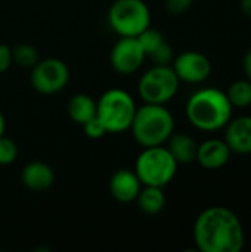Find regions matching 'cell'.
<instances>
[{"instance_id":"10","label":"cell","mask_w":251,"mask_h":252,"mask_svg":"<svg viewBox=\"0 0 251 252\" xmlns=\"http://www.w3.org/2000/svg\"><path fill=\"white\" fill-rule=\"evenodd\" d=\"M145 59L146 55L138 37H120L109 55L111 66L121 75L135 74L143 65Z\"/></svg>"},{"instance_id":"13","label":"cell","mask_w":251,"mask_h":252,"mask_svg":"<svg viewBox=\"0 0 251 252\" xmlns=\"http://www.w3.org/2000/svg\"><path fill=\"white\" fill-rule=\"evenodd\" d=\"M232 154L251 155V115L231 118L225 127L223 139Z\"/></svg>"},{"instance_id":"12","label":"cell","mask_w":251,"mask_h":252,"mask_svg":"<svg viewBox=\"0 0 251 252\" xmlns=\"http://www.w3.org/2000/svg\"><path fill=\"white\" fill-rule=\"evenodd\" d=\"M232 157V151L223 139H207L198 145L195 161L206 170L223 168Z\"/></svg>"},{"instance_id":"7","label":"cell","mask_w":251,"mask_h":252,"mask_svg":"<svg viewBox=\"0 0 251 252\" xmlns=\"http://www.w3.org/2000/svg\"><path fill=\"white\" fill-rule=\"evenodd\" d=\"M180 80L172 65H152L138 81V93L145 103L166 105L179 92Z\"/></svg>"},{"instance_id":"1","label":"cell","mask_w":251,"mask_h":252,"mask_svg":"<svg viewBox=\"0 0 251 252\" xmlns=\"http://www.w3.org/2000/svg\"><path fill=\"white\" fill-rule=\"evenodd\" d=\"M192 235L201 252H240L246 247V232L240 217L220 205L209 207L198 214Z\"/></svg>"},{"instance_id":"19","label":"cell","mask_w":251,"mask_h":252,"mask_svg":"<svg viewBox=\"0 0 251 252\" xmlns=\"http://www.w3.org/2000/svg\"><path fill=\"white\" fill-rule=\"evenodd\" d=\"M38 61H40L38 49L30 43H21L12 49V62L21 68L31 69Z\"/></svg>"},{"instance_id":"21","label":"cell","mask_w":251,"mask_h":252,"mask_svg":"<svg viewBox=\"0 0 251 252\" xmlns=\"http://www.w3.org/2000/svg\"><path fill=\"white\" fill-rule=\"evenodd\" d=\"M18 158V146L16 143L7 137L0 136V165H10Z\"/></svg>"},{"instance_id":"20","label":"cell","mask_w":251,"mask_h":252,"mask_svg":"<svg viewBox=\"0 0 251 252\" xmlns=\"http://www.w3.org/2000/svg\"><path fill=\"white\" fill-rule=\"evenodd\" d=\"M138 40H139V43H141V46H142V49H143L146 58H148V55L152 53V52H154L166 38H164V35L161 34V31H158L157 28H152V27L149 25L145 31H142V32L138 35Z\"/></svg>"},{"instance_id":"24","label":"cell","mask_w":251,"mask_h":252,"mask_svg":"<svg viewBox=\"0 0 251 252\" xmlns=\"http://www.w3.org/2000/svg\"><path fill=\"white\" fill-rule=\"evenodd\" d=\"M166 10L172 15H182L191 9L194 0H166Z\"/></svg>"},{"instance_id":"25","label":"cell","mask_w":251,"mask_h":252,"mask_svg":"<svg viewBox=\"0 0 251 252\" xmlns=\"http://www.w3.org/2000/svg\"><path fill=\"white\" fill-rule=\"evenodd\" d=\"M12 63V47L4 43H0V74L6 72Z\"/></svg>"},{"instance_id":"14","label":"cell","mask_w":251,"mask_h":252,"mask_svg":"<svg viewBox=\"0 0 251 252\" xmlns=\"http://www.w3.org/2000/svg\"><path fill=\"white\" fill-rule=\"evenodd\" d=\"M22 185L33 192H44L55 183L53 168L43 161H31L21 171Z\"/></svg>"},{"instance_id":"23","label":"cell","mask_w":251,"mask_h":252,"mask_svg":"<svg viewBox=\"0 0 251 252\" xmlns=\"http://www.w3.org/2000/svg\"><path fill=\"white\" fill-rule=\"evenodd\" d=\"M81 127H83L84 134H86L89 139H93V140L102 139L105 134H108L105 126L101 123V120H99L98 117H93L92 120H89L87 123H84Z\"/></svg>"},{"instance_id":"17","label":"cell","mask_w":251,"mask_h":252,"mask_svg":"<svg viewBox=\"0 0 251 252\" xmlns=\"http://www.w3.org/2000/svg\"><path fill=\"white\" fill-rule=\"evenodd\" d=\"M138 207L142 213L148 216L160 214L166 207V193L164 188L158 186H142L138 198Z\"/></svg>"},{"instance_id":"3","label":"cell","mask_w":251,"mask_h":252,"mask_svg":"<svg viewBox=\"0 0 251 252\" xmlns=\"http://www.w3.org/2000/svg\"><path fill=\"white\" fill-rule=\"evenodd\" d=\"M129 130L142 148L161 146L175 131V118L166 105L145 103L136 109Z\"/></svg>"},{"instance_id":"6","label":"cell","mask_w":251,"mask_h":252,"mask_svg":"<svg viewBox=\"0 0 251 252\" xmlns=\"http://www.w3.org/2000/svg\"><path fill=\"white\" fill-rule=\"evenodd\" d=\"M108 22L120 37H138L151 25V12L143 0H114Z\"/></svg>"},{"instance_id":"4","label":"cell","mask_w":251,"mask_h":252,"mask_svg":"<svg viewBox=\"0 0 251 252\" xmlns=\"http://www.w3.org/2000/svg\"><path fill=\"white\" fill-rule=\"evenodd\" d=\"M136 109L135 99L123 89H109L96 102V117L112 134L130 128Z\"/></svg>"},{"instance_id":"16","label":"cell","mask_w":251,"mask_h":252,"mask_svg":"<svg viewBox=\"0 0 251 252\" xmlns=\"http://www.w3.org/2000/svg\"><path fill=\"white\" fill-rule=\"evenodd\" d=\"M67 111L74 123L83 126L84 123L96 117V100L89 94L77 93L68 100Z\"/></svg>"},{"instance_id":"22","label":"cell","mask_w":251,"mask_h":252,"mask_svg":"<svg viewBox=\"0 0 251 252\" xmlns=\"http://www.w3.org/2000/svg\"><path fill=\"white\" fill-rule=\"evenodd\" d=\"M148 58L152 61L154 65H172L175 59V50L173 47L164 40L152 53L148 55Z\"/></svg>"},{"instance_id":"27","label":"cell","mask_w":251,"mask_h":252,"mask_svg":"<svg viewBox=\"0 0 251 252\" xmlns=\"http://www.w3.org/2000/svg\"><path fill=\"white\" fill-rule=\"evenodd\" d=\"M240 9L247 18L251 19V0H240Z\"/></svg>"},{"instance_id":"11","label":"cell","mask_w":251,"mask_h":252,"mask_svg":"<svg viewBox=\"0 0 251 252\" xmlns=\"http://www.w3.org/2000/svg\"><path fill=\"white\" fill-rule=\"evenodd\" d=\"M142 186L143 185L141 183L135 170H129V168L117 170L108 182V189L111 196L121 204H129L136 201Z\"/></svg>"},{"instance_id":"9","label":"cell","mask_w":251,"mask_h":252,"mask_svg":"<svg viewBox=\"0 0 251 252\" xmlns=\"http://www.w3.org/2000/svg\"><path fill=\"white\" fill-rule=\"evenodd\" d=\"M172 68L176 72L178 78L188 84H200L209 80L212 75V62L210 59L197 50H186L175 56Z\"/></svg>"},{"instance_id":"5","label":"cell","mask_w":251,"mask_h":252,"mask_svg":"<svg viewBox=\"0 0 251 252\" xmlns=\"http://www.w3.org/2000/svg\"><path fill=\"white\" fill-rule=\"evenodd\" d=\"M179 164L169 149L161 146L143 148L135 162V173L143 186H167L176 176Z\"/></svg>"},{"instance_id":"28","label":"cell","mask_w":251,"mask_h":252,"mask_svg":"<svg viewBox=\"0 0 251 252\" xmlns=\"http://www.w3.org/2000/svg\"><path fill=\"white\" fill-rule=\"evenodd\" d=\"M4 130H6V120H4V115L0 111V136L4 134Z\"/></svg>"},{"instance_id":"8","label":"cell","mask_w":251,"mask_h":252,"mask_svg":"<svg viewBox=\"0 0 251 252\" xmlns=\"http://www.w3.org/2000/svg\"><path fill=\"white\" fill-rule=\"evenodd\" d=\"M30 81L37 93L56 94L62 92L70 81V68L58 58L40 59L31 68Z\"/></svg>"},{"instance_id":"15","label":"cell","mask_w":251,"mask_h":252,"mask_svg":"<svg viewBox=\"0 0 251 252\" xmlns=\"http://www.w3.org/2000/svg\"><path fill=\"white\" fill-rule=\"evenodd\" d=\"M167 143V149L172 154V157L176 159V162L180 165H186V164H192L195 162L197 158V149H198V143L195 142V139L186 133H175L169 137Z\"/></svg>"},{"instance_id":"18","label":"cell","mask_w":251,"mask_h":252,"mask_svg":"<svg viewBox=\"0 0 251 252\" xmlns=\"http://www.w3.org/2000/svg\"><path fill=\"white\" fill-rule=\"evenodd\" d=\"M225 93L234 108L243 109L251 106V83L247 78L231 83Z\"/></svg>"},{"instance_id":"2","label":"cell","mask_w":251,"mask_h":252,"mask_svg":"<svg viewBox=\"0 0 251 252\" xmlns=\"http://www.w3.org/2000/svg\"><path fill=\"white\" fill-rule=\"evenodd\" d=\"M234 106L226 93L216 87L197 90L186 102L185 114L192 127L200 131L213 133L226 127L231 121Z\"/></svg>"},{"instance_id":"26","label":"cell","mask_w":251,"mask_h":252,"mask_svg":"<svg viewBox=\"0 0 251 252\" xmlns=\"http://www.w3.org/2000/svg\"><path fill=\"white\" fill-rule=\"evenodd\" d=\"M243 69H244L246 78L251 83V49H249L243 56Z\"/></svg>"}]
</instances>
